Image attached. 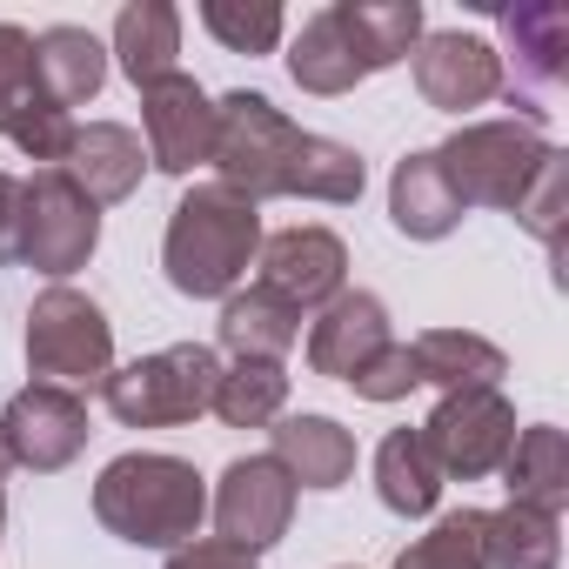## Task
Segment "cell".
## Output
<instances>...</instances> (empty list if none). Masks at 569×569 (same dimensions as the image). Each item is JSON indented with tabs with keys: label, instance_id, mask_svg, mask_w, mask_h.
<instances>
[{
	"label": "cell",
	"instance_id": "7c38bea8",
	"mask_svg": "<svg viewBox=\"0 0 569 569\" xmlns=\"http://www.w3.org/2000/svg\"><path fill=\"white\" fill-rule=\"evenodd\" d=\"M409 68H416V94H422L429 108H442V114L489 108V101H502V88H509L502 54H496L482 34H462V28L422 34L416 54H409Z\"/></svg>",
	"mask_w": 569,
	"mask_h": 569
},
{
	"label": "cell",
	"instance_id": "d6986e66",
	"mask_svg": "<svg viewBox=\"0 0 569 569\" xmlns=\"http://www.w3.org/2000/svg\"><path fill=\"white\" fill-rule=\"evenodd\" d=\"M214 336H221V349L234 362H281V356L302 342V309L281 302L274 289H261V281H254V289H234L221 302Z\"/></svg>",
	"mask_w": 569,
	"mask_h": 569
},
{
	"label": "cell",
	"instance_id": "e0dca14e",
	"mask_svg": "<svg viewBox=\"0 0 569 569\" xmlns=\"http://www.w3.org/2000/svg\"><path fill=\"white\" fill-rule=\"evenodd\" d=\"M268 456L296 489H342L356 476V436L336 416H281L268 422Z\"/></svg>",
	"mask_w": 569,
	"mask_h": 569
},
{
	"label": "cell",
	"instance_id": "ffe728a7",
	"mask_svg": "<svg viewBox=\"0 0 569 569\" xmlns=\"http://www.w3.org/2000/svg\"><path fill=\"white\" fill-rule=\"evenodd\" d=\"M502 489H509V502H522V509L562 516V502H569V442H562L556 422L516 429V442H509V456H502Z\"/></svg>",
	"mask_w": 569,
	"mask_h": 569
},
{
	"label": "cell",
	"instance_id": "2e32d148",
	"mask_svg": "<svg viewBox=\"0 0 569 569\" xmlns=\"http://www.w3.org/2000/svg\"><path fill=\"white\" fill-rule=\"evenodd\" d=\"M61 174L94 201V208H114V201H128L134 188H141V174H148V148H141V134L134 128H121V121H74V141H68V154H61Z\"/></svg>",
	"mask_w": 569,
	"mask_h": 569
},
{
	"label": "cell",
	"instance_id": "8992f818",
	"mask_svg": "<svg viewBox=\"0 0 569 569\" xmlns=\"http://www.w3.org/2000/svg\"><path fill=\"white\" fill-rule=\"evenodd\" d=\"M542 154H549V134H542V121H522V114L469 121L436 148V161H442L449 188L462 194V208H502V214L516 208V194L529 188Z\"/></svg>",
	"mask_w": 569,
	"mask_h": 569
},
{
	"label": "cell",
	"instance_id": "d590c367",
	"mask_svg": "<svg viewBox=\"0 0 569 569\" xmlns=\"http://www.w3.org/2000/svg\"><path fill=\"white\" fill-rule=\"evenodd\" d=\"M21 174H8L0 168V268L8 261H21Z\"/></svg>",
	"mask_w": 569,
	"mask_h": 569
},
{
	"label": "cell",
	"instance_id": "44dd1931",
	"mask_svg": "<svg viewBox=\"0 0 569 569\" xmlns=\"http://www.w3.org/2000/svg\"><path fill=\"white\" fill-rule=\"evenodd\" d=\"M409 356H416V376H422L429 389H442V396L496 389V382L509 376V356H502L489 336H476V329H429V336L409 342Z\"/></svg>",
	"mask_w": 569,
	"mask_h": 569
},
{
	"label": "cell",
	"instance_id": "d4e9b609",
	"mask_svg": "<svg viewBox=\"0 0 569 569\" xmlns=\"http://www.w3.org/2000/svg\"><path fill=\"white\" fill-rule=\"evenodd\" d=\"M376 496L389 516H429L442 496V469L422 442V429H389L376 449Z\"/></svg>",
	"mask_w": 569,
	"mask_h": 569
},
{
	"label": "cell",
	"instance_id": "f546056e",
	"mask_svg": "<svg viewBox=\"0 0 569 569\" xmlns=\"http://www.w3.org/2000/svg\"><path fill=\"white\" fill-rule=\"evenodd\" d=\"M208 409L228 429H268V422H281V409H289V369L281 362H228Z\"/></svg>",
	"mask_w": 569,
	"mask_h": 569
},
{
	"label": "cell",
	"instance_id": "ac0fdd59",
	"mask_svg": "<svg viewBox=\"0 0 569 569\" xmlns=\"http://www.w3.org/2000/svg\"><path fill=\"white\" fill-rule=\"evenodd\" d=\"M462 214H469V208H462V194L449 188L436 148H416V154L396 161V174H389V221H396L409 241H442V234L462 228Z\"/></svg>",
	"mask_w": 569,
	"mask_h": 569
},
{
	"label": "cell",
	"instance_id": "cb8c5ba5",
	"mask_svg": "<svg viewBox=\"0 0 569 569\" xmlns=\"http://www.w3.org/2000/svg\"><path fill=\"white\" fill-rule=\"evenodd\" d=\"M114 61L134 88H154L168 74H181V14L168 0H134L114 21Z\"/></svg>",
	"mask_w": 569,
	"mask_h": 569
},
{
	"label": "cell",
	"instance_id": "83f0119b",
	"mask_svg": "<svg viewBox=\"0 0 569 569\" xmlns=\"http://www.w3.org/2000/svg\"><path fill=\"white\" fill-rule=\"evenodd\" d=\"M289 74H296V88H302V94H349L356 81H369V68L356 61V48H349V34H342L336 8H322V14H309V21L296 28Z\"/></svg>",
	"mask_w": 569,
	"mask_h": 569
},
{
	"label": "cell",
	"instance_id": "603a6c76",
	"mask_svg": "<svg viewBox=\"0 0 569 569\" xmlns=\"http://www.w3.org/2000/svg\"><path fill=\"white\" fill-rule=\"evenodd\" d=\"M336 21L369 74L396 68L422 41V0H336Z\"/></svg>",
	"mask_w": 569,
	"mask_h": 569
},
{
	"label": "cell",
	"instance_id": "5bb4252c",
	"mask_svg": "<svg viewBox=\"0 0 569 569\" xmlns=\"http://www.w3.org/2000/svg\"><path fill=\"white\" fill-rule=\"evenodd\" d=\"M254 268H261V289H274L281 302H296V309L309 316V309H322V302L342 296V281H349V248H342V234L302 221V228L261 234Z\"/></svg>",
	"mask_w": 569,
	"mask_h": 569
},
{
	"label": "cell",
	"instance_id": "f1b7e54d",
	"mask_svg": "<svg viewBox=\"0 0 569 569\" xmlns=\"http://www.w3.org/2000/svg\"><path fill=\"white\" fill-rule=\"evenodd\" d=\"M362 188H369L362 154H356L349 141H329V134H309V128H302L296 161H289V194H302V201H329V208H349V201H362Z\"/></svg>",
	"mask_w": 569,
	"mask_h": 569
},
{
	"label": "cell",
	"instance_id": "9a60e30c",
	"mask_svg": "<svg viewBox=\"0 0 569 569\" xmlns=\"http://www.w3.org/2000/svg\"><path fill=\"white\" fill-rule=\"evenodd\" d=\"M389 342H396V329H389V302L369 296V289H342V296L322 302L316 322H309V369L329 376V382H356Z\"/></svg>",
	"mask_w": 569,
	"mask_h": 569
},
{
	"label": "cell",
	"instance_id": "4dcf8cb0",
	"mask_svg": "<svg viewBox=\"0 0 569 569\" xmlns=\"http://www.w3.org/2000/svg\"><path fill=\"white\" fill-rule=\"evenodd\" d=\"M389 569H489V562H482V509H449V516H436V529L416 536Z\"/></svg>",
	"mask_w": 569,
	"mask_h": 569
},
{
	"label": "cell",
	"instance_id": "836d02e7",
	"mask_svg": "<svg viewBox=\"0 0 569 569\" xmlns=\"http://www.w3.org/2000/svg\"><path fill=\"white\" fill-rule=\"evenodd\" d=\"M349 389H356L362 402H402L409 389H422V376H416V356H409V342H389V349H382V356H376V362H369V369H362L356 382H349Z\"/></svg>",
	"mask_w": 569,
	"mask_h": 569
},
{
	"label": "cell",
	"instance_id": "484cf974",
	"mask_svg": "<svg viewBox=\"0 0 569 569\" xmlns=\"http://www.w3.org/2000/svg\"><path fill=\"white\" fill-rule=\"evenodd\" d=\"M482 562L489 569H556L562 562V516L502 502L482 509Z\"/></svg>",
	"mask_w": 569,
	"mask_h": 569
},
{
	"label": "cell",
	"instance_id": "4fadbf2b",
	"mask_svg": "<svg viewBox=\"0 0 569 569\" xmlns=\"http://www.w3.org/2000/svg\"><path fill=\"white\" fill-rule=\"evenodd\" d=\"M141 148H148V168L161 174H194L214 148V101L194 74H168L154 88H141Z\"/></svg>",
	"mask_w": 569,
	"mask_h": 569
},
{
	"label": "cell",
	"instance_id": "277c9868",
	"mask_svg": "<svg viewBox=\"0 0 569 569\" xmlns=\"http://www.w3.org/2000/svg\"><path fill=\"white\" fill-rule=\"evenodd\" d=\"M214 382H221V356L208 342H174V349H154L114 369L101 382V402L121 429H174V422L208 416Z\"/></svg>",
	"mask_w": 569,
	"mask_h": 569
},
{
	"label": "cell",
	"instance_id": "e575fe53",
	"mask_svg": "<svg viewBox=\"0 0 569 569\" xmlns=\"http://www.w3.org/2000/svg\"><path fill=\"white\" fill-rule=\"evenodd\" d=\"M168 569H261V556H248V549H234L221 536H201V542L168 549Z\"/></svg>",
	"mask_w": 569,
	"mask_h": 569
},
{
	"label": "cell",
	"instance_id": "6da1fadb",
	"mask_svg": "<svg viewBox=\"0 0 569 569\" xmlns=\"http://www.w3.org/2000/svg\"><path fill=\"white\" fill-rule=\"evenodd\" d=\"M261 254V208L221 181L181 188L168 234H161V274L168 289L188 302H228L241 289V274Z\"/></svg>",
	"mask_w": 569,
	"mask_h": 569
},
{
	"label": "cell",
	"instance_id": "d6a6232c",
	"mask_svg": "<svg viewBox=\"0 0 569 569\" xmlns=\"http://www.w3.org/2000/svg\"><path fill=\"white\" fill-rule=\"evenodd\" d=\"M549 254H562V221H569V161H562V148H549L542 154V168L529 174V188L516 194V208H509Z\"/></svg>",
	"mask_w": 569,
	"mask_h": 569
},
{
	"label": "cell",
	"instance_id": "3957f363",
	"mask_svg": "<svg viewBox=\"0 0 569 569\" xmlns=\"http://www.w3.org/2000/svg\"><path fill=\"white\" fill-rule=\"evenodd\" d=\"M296 141H302V128L281 114L268 94H254V88H234V94L214 101V148H208L214 181L248 194L254 208L274 201V194H289Z\"/></svg>",
	"mask_w": 569,
	"mask_h": 569
},
{
	"label": "cell",
	"instance_id": "5b68a950",
	"mask_svg": "<svg viewBox=\"0 0 569 569\" xmlns=\"http://www.w3.org/2000/svg\"><path fill=\"white\" fill-rule=\"evenodd\" d=\"M28 369L54 389H101L114 376V322L94 296H81L74 281L34 296L28 309Z\"/></svg>",
	"mask_w": 569,
	"mask_h": 569
},
{
	"label": "cell",
	"instance_id": "8d00e7d4",
	"mask_svg": "<svg viewBox=\"0 0 569 569\" xmlns=\"http://www.w3.org/2000/svg\"><path fill=\"white\" fill-rule=\"evenodd\" d=\"M8 469H14V456H8V442H0V482H8Z\"/></svg>",
	"mask_w": 569,
	"mask_h": 569
},
{
	"label": "cell",
	"instance_id": "1f68e13d",
	"mask_svg": "<svg viewBox=\"0 0 569 569\" xmlns=\"http://www.w3.org/2000/svg\"><path fill=\"white\" fill-rule=\"evenodd\" d=\"M201 28L228 48V54H268L289 34V14L274 0H201Z\"/></svg>",
	"mask_w": 569,
	"mask_h": 569
},
{
	"label": "cell",
	"instance_id": "8fae6325",
	"mask_svg": "<svg viewBox=\"0 0 569 569\" xmlns=\"http://www.w3.org/2000/svg\"><path fill=\"white\" fill-rule=\"evenodd\" d=\"M88 402L74 389H54V382H28L8 409H0V442H8L14 469H34V476H54L68 469L81 449H88Z\"/></svg>",
	"mask_w": 569,
	"mask_h": 569
},
{
	"label": "cell",
	"instance_id": "7402d4cb",
	"mask_svg": "<svg viewBox=\"0 0 569 569\" xmlns=\"http://www.w3.org/2000/svg\"><path fill=\"white\" fill-rule=\"evenodd\" d=\"M34 68H41V88L54 108H88L101 88H108V48L88 34V28H41L34 34Z\"/></svg>",
	"mask_w": 569,
	"mask_h": 569
},
{
	"label": "cell",
	"instance_id": "52a82bcc",
	"mask_svg": "<svg viewBox=\"0 0 569 569\" xmlns=\"http://www.w3.org/2000/svg\"><path fill=\"white\" fill-rule=\"evenodd\" d=\"M21 261L48 281H68L74 268L94 261L101 248V208L61 174V168H34L21 181Z\"/></svg>",
	"mask_w": 569,
	"mask_h": 569
},
{
	"label": "cell",
	"instance_id": "4316f807",
	"mask_svg": "<svg viewBox=\"0 0 569 569\" xmlns=\"http://www.w3.org/2000/svg\"><path fill=\"white\" fill-rule=\"evenodd\" d=\"M502 41H509L502 61H516L522 81H536V88L569 81V8H556V0L516 8V14H502Z\"/></svg>",
	"mask_w": 569,
	"mask_h": 569
},
{
	"label": "cell",
	"instance_id": "7a4b0ae2",
	"mask_svg": "<svg viewBox=\"0 0 569 569\" xmlns=\"http://www.w3.org/2000/svg\"><path fill=\"white\" fill-rule=\"evenodd\" d=\"M208 516V482L194 462L161 449H128L94 482V522L134 549H181Z\"/></svg>",
	"mask_w": 569,
	"mask_h": 569
},
{
	"label": "cell",
	"instance_id": "9c48e42d",
	"mask_svg": "<svg viewBox=\"0 0 569 569\" xmlns=\"http://www.w3.org/2000/svg\"><path fill=\"white\" fill-rule=\"evenodd\" d=\"M296 496H302V489L289 482V469H281L274 456H234V462L221 469L214 496H208V516H214L221 542L261 556V549H274L281 536H289Z\"/></svg>",
	"mask_w": 569,
	"mask_h": 569
},
{
	"label": "cell",
	"instance_id": "ba28073f",
	"mask_svg": "<svg viewBox=\"0 0 569 569\" xmlns=\"http://www.w3.org/2000/svg\"><path fill=\"white\" fill-rule=\"evenodd\" d=\"M422 442L442 469V482H482L502 469L509 442H516V402L502 389H462V396H442L436 416L422 422Z\"/></svg>",
	"mask_w": 569,
	"mask_h": 569
},
{
	"label": "cell",
	"instance_id": "74e56055",
	"mask_svg": "<svg viewBox=\"0 0 569 569\" xmlns=\"http://www.w3.org/2000/svg\"><path fill=\"white\" fill-rule=\"evenodd\" d=\"M0 536H8V496H0Z\"/></svg>",
	"mask_w": 569,
	"mask_h": 569
},
{
	"label": "cell",
	"instance_id": "30bf717a",
	"mask_svg": "<svg viewBox=\"0 0 569 569\" xmlns=\"http://www.w3.org/2000/svg\"><path fill=\"white\" fill-rule=\"evenodd\" d=\"M0 134L28 161H48V168H61L74 141V114L48 101L41 68H34V34L14 21H0Z\"/></svg>",
	"mask_w": 569,
	"mask_h": 569
}]
</instances>
